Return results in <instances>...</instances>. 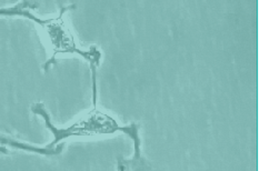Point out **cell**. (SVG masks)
<instances>
[{
    "instance_id": "obj_1",
    "label": "cell",
    "mask_w": 259,
    "mask_h": 171,
    "mask_svg": "<svg viewBox=\"0 0 259 171\" xmlns=\"http://www.w3.org/2000/svg\"><path fill=\"white\" fill-rule=\"evenodd\" d=\"M31 111L36 115L41 116L45 119L46 127L54 134L55 139L52 144L48 145V148H55L59 141L69 138V137H92L96 135H108L114 134L116 131H120L128 135L134 140L135 146V157L132 161H126L127 164H134V169H140L142 166L140 162L144 163V160L140 156V139L138 136L137 124L133 122L131 126L120 127L115 121L114 118L107 116L106 113L100 112L98 110H92L86 116L77 120L72 126L66 129L56 128L50 121V117L47 110L45 109L42 104H35L31 107Z\"/></svg>"
},
{
    "instance_id": "obj_2",
    "label": "cell",
    "mask_w": 259,
    "mask_h": 171,
    "mask_svg": "<svg viewBox=\"0 0 259 171\" xmlns=\"http://www.w3.org/2000/svg\"><path fill=\"white\" fill-rule=\"evenodd\" d=\"M75 8V5L70 6V7H63L60 11V15L58 18L56 19H49V20H42L41 27L47 31L48 36L50 38V42L53 46L54 55L52 59L48 60L45 64L44 68L45 70H48V68L55 64V57L59 53H70V54H78L82 56L92 68V75H93V94H94V107H96V100H97V90H96V70L99 66V61L101 58V54L99 50L96 49V47H92L88 51H82L78 49L74 41V37H72L69 30L67 29L65 26V22L63 20V15L66 10H69Z\"/></svg>"
},
{
    "instance_id": "obj_3",
    "label": "cell",
    "mask_w": 259,
    "mask_h": 171,
    "mask_svg": "<svg viewBox=\"0 0 259 171\" xmlns=\"http://www.w3.org/2000/svg\"><path fill=\"white\" fill-rule=\"evenodd\" d=\"M6 147L15 148V149H20V150L33 152V153H39V155H44V156H55V155H59V153L63 151L64 144H61L58 147H55V148H48V147L39 148V147L24 144V142H20L14 138H11L9 136H5L0 134V148H6Z\"/></svg>"
},
{
    "instance_id": "obj_4",
    "label": "cell",
    "mask_w": 259,
    "mask_h": 171,
    "mask_svg": "<svg viewBox=\"0 0 259 171\" xmlns=\"http://www.w3.org/2000/svg\"><path fill=\"white\" fill-rule=\"evenodd\" d=\"M40 3L37 2H21L14 7L2 8L0 9V16H22L28 18L29 16V9L38 8Z\"/></svg>"
}]
</instances>
